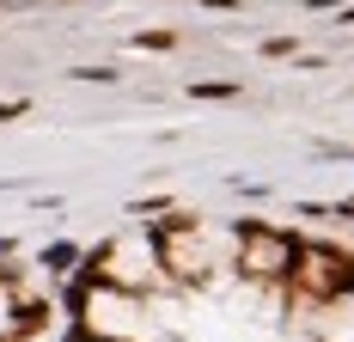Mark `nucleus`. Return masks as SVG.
<instances>
[{"label":"nucleus","instance_id":"nucleus-6","mask_svg":"<svg viewBox=\"0 0 354 342\" xmlns=\"http://www.w3.org/2000/svg\"><path fill=\"white\" fill-rule=\"evenodd\" d=\"M12 324H19V300L12 287H0V336H12Z\"/></svg>","mask_w":354,"mask_h":342},{"label":"nucleus","instance_id":"nucleus-2","mask_svg":"<svg viewBox=\"0 0 354 342\" xmlns=\"http://www.w3.org/2000/svg\"><path fill=\"white\" fill-rule=\"evenodd\" d=\"M98 281H116V287H129V294H147L153 281H165L159 233H141V226H135V233H122V239L98 257Z\"/></svg>","mask_w":354,"mask_h":342},{"label":"nucleus","instance_id":"nucleus-5","mask_svg":"<svg viewBox=\"0 0 354 342\" xmlns=\"http://www.w3.org/2000/svg\"><path fill=\"white\" fill-rule=\"evenodd\" d=\"M293 281H299V287H312V294H336V287H348V275H342V263H336V257H330V251H299V257H293Z\"/></svg>","mask_w":354,"mask_h":342},{"label":"nucleus","instance_id":"nucleus-4","mask_svg":"<svg viewBox=\"0 0 354 342\" xmlns=\"http://www.w3.org/2000/svg\"><path fill=\"white\" fill-rule=\"evenodd\" d=\"M312 336H318V342H354V287H336V294H324V300H318Z\"/></svg>","mask_w":354,"mask_h":342},{"label":"nucleus","instance_id":"nucleus-3","mask_svg":"<svg viewBox=\"0 0 354 342\" xmlns=\"http://www.w3.org/2000/svg\"><path fill=\"white\" fill-rule=\"evenodd\" d=\"M293 239L287 233H269V226H250V233H239V269L250 275V281H287L293 275Z\"/></svg>","mask_w":354,"mask_h":342},{"label":"nucleus","instance_id":"nucleus-1","mask_svg":"<svg viewBox=\"0 0 354 342\" xmlns=\"http://www.w3.org/2000/svg\"><path fill=\"white\" fill-rule=\"evenodd\" d=\"M153 324H159L153 306L116 281H92L80 294V330L98 342H153Z\"/></svg>","mask_w":354,"mask_h":342}]
</instances>
